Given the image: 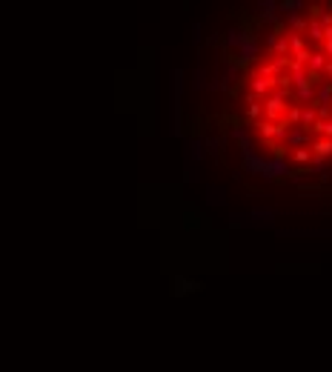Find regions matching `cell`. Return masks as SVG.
I'll return each mask as SVG.
<instances>
[{
    "instance_id": "obj_1",
    "label": "cell",
    "mask_w": 332,
    "mask_h": 372,
    "mask_svg": "<svg viewBox=\"0 0 332 372\" xmlns=\"http://www.w3.org/2000/svg\"><path fill=\"white\" fill-rule=\"evenodd\" d=\"M235 103L249 140L289 169L332 163V0L278 17L241 72Z\"/></svg>"
}]
</instances>
